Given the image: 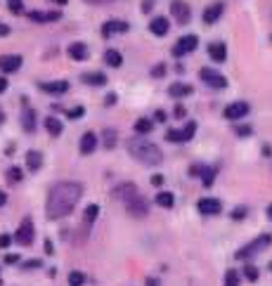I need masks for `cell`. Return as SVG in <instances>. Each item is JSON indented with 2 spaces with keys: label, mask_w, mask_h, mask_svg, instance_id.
<instances>
[{
  "label": "cell",
  "mask_w": 272,
  "mask_h": 286,
  "mask_svg": "<svg viewBox=\"0 0 272 286\" xmlns=\"http://www.w3.org/2000/svg\"><path fill=\"white\" fill-rule=\"evenodd\" d=\"M83 197V185L81 182H57L52 189H50V197H48V218L50 220H59L64 215H69L76 208V203Z\"/></svg>",
  "instance_id": "cell-1"
},
{
  "label": "cell",
  "mask_w": 272,
  "mask_h": 286,
  "mask_svg": "<svg viewBox=\"0 0 272 286\" xmlns=\"http://www.w3.org/2000/svg\"><path fill=\"white\" fill-rule=\"evenodd\" d=\"M128 151L135 161L145 163V166H156V163L163 161V154L161 149L156 144H152L145 137H130L128 140Z\"/></svg>",
  "instance_id": "cell-2"
},
{
  "label": "cell",
  "mask_w": 272,
  "mask_h": 286,
  "mask_svg": "<svg viewBox=\"0 0 272 286\" xmlns=\"http://www.w3.org/2000/svg\"><path fill=\"white\" fill-rule=\"evenodd\" d=\"M272 244V236L270 234H260V236H255L254 241H249V244H244L241 249L235 253L237 260H249L251 255H255V253H260V251H265L268 246Z\"/></svg>",
  "instance_id": "cell-3"
},
{
  "label": "cell",
  "mask_w": 272,
  "mask_h": 286,
  "mask_svg": "<svg viewBox=\"0 0 272 286\" xmlns=\"http://www.w3.org/2000/svg\"><path fill=\"white\" fill-rule=\"evenodd\" d=\"M126 203V211L133 218H147V213H149V203H147V199L137 192V194H133V197L128 199V201H123Z\"/></svg>",
  "instance_id": "cell-4"
},
{
  "label": "cell",
  "mask_w": 272,
  "mask_h": 286,
  "mask_svg": "<svg viewBox=\"0 0 272 286\" xmlns=\"http://www.w3.org/2000/svg\"><path fill=\"white\" fill-rule=\"evenodd\" d=\"M34 232H36V230H34V220H31V218H24L12 239H15L17 244H21V246H31V244H34Z\"/></svg>",
  "instance_id": "cell-5"
},
{
  "label": "cell",
  "mask_w": 272,
  "mask_h": 286,
  "mask_svg": "<svg viewBox=\"0 0 272 286\" xmlns=\"http://www.w3.org/2000/svg\"><path fill=\"white\" fill-rule=\"evenodd\" d=\"M170 15H173V19H175L180 26H185V24H189V19H192V10H189V5H187L185 0H173V2H170Z\"/></svg>",
  "instance_id": "cell-6"
},
{
  "label": "cell",
  "mask_w": 272,
  "mask_h": 286,
  "mask_svg": "<svg viewBox=\"0 0 272 286\" xmlns=\"http://www.w3.org/2000/svg\"><path fill=\"white\" fill-rule=\"evenodd\" d=\"M197 45H199V38L197 36H182L175 45H173V54L175 57H185V54H189L192 50H197Z\"/></svg>",
  "instance_id": "cell-7"
},
{
  "label": "cell",
  "mask_w": 272,
  "mask_h": 286,
  "mask_svg": "<svg viewBox=\"0 0 272 286\" xmlns=\"http://www.w3.org/2000/svg\"><path fill=\"white\" fill-rule=\"evenodd\" d=\"M199 76H201V81H204L206 85H211V88H225V85H227V78H225L222 73L208 69V67H206V69H201Z\"/></svg>",
  "instance_id": "cell-8"
},
{
  "label": "cell",
  "mask_w": 272,
  "mask_h": 286,
  "mask_svg": "<svg viewBox=\"0 0 272 286\" xmlns=\"http://www.w3.org/2000/svg\"><path fill=\"white\" fill-rule=\"evenodd\" d=\"M249 102H232L230 107H225L222 111V116L227 118V121H237V118H244L246 114H249Z\"/></svg>",
  "instance_id": "cell-9"
},
{
  "label": "cell",
  "mask_w": 272,
  "mask_h": 286,
  "mask_svg": "<svg viewBox=\"0 0 272 286\" xmlns=\"http://www.w3.org/2000/svg\"><path fill=\"white\" fill-rule=\"evenodd\" d=\"M128 31V21H121V19H109L102 24V36L109 38L114 34H126Z\"/></svg>",
  "instance_id": "cell-10"
},
{
  "label": "cell",
  "mask_w": 272,
  "mask_h": 286,
  "mask_svg": "<svg viewBox=\"0 0 272 286\" xmlns=\"http://www.w3.org/2000/svg\"><path fill=\"white\" fill-rule=\"evenodd\" d=\"M19 67H21V57L19 54H2L0 57V71L15 73L19 71Z\"/></svg>",
  "instance_id": "cell-11"
},
{
  "label": "cell",
  "mask_w": 272,
  "mask_h": 286,
  "mask_svg": "<svg viewBox=\"0 0 272 286\" xmlns=\"http://www.w3.org/2000/svg\"><path fill=\"white\" fill-rule=\"evenodd\" d=\"M29 19L36 21V24H50V21H59L62 12H43V10H34L29 12Z\"/></svg>",
  "instance_id": "cell-12"
},
{
  "label": "cell",
  "mask_w": 272,
  "mask_h": 286,
  "mask_svg": "<svg viewBox=\"0 0 272 286\" xmlns=\"http://www.w3.org/2000/svg\"><path fill=\"white\" fill-rule=\"evenodd\" d=\"M222 211V203L218 199H199V213L204 215H218Z\"/></svg>",
  "instance_id": "cell-13"
},
{
  "label": "cell",
  "mask_w": 272,
  "mask_h": 286,
  "mask_svg": "<svg viewBox=\"0 0 272 286\" xmlns=\"http://www.w3.org/2000/svg\"><path fill=\"white\" fill-rule=\"evenodd\" d=\"M140 189H137V185H133V182H123V185H119L116 189H114V199H119V201H128V199L133 197V194H137Z\"/></svg>",
  "instance_id": "cell-14"
},
{
  "label": "cell",
  "mask_w": 272,
  "mask_h": 286,
  "mask_svg": "<svg viewBox=\"0 0 272 286\" xmlns=\"http://www.w3.org/2000/svg\"><path fill=\"white\" fill-rule=\"evenodd\" d=\"M222 10H225V5L222 2H213V5H208L206 10H204V24H216L220 15H222Z\"/></svg>",
  "instance_id": "cell-15"
},
{
  "label": "cell",
  "mask_w": 272,
  "mask_h": 286,
  "mask_svg": "<svg viewBox=\"0 0 272 286\" xmlns=\"http://www.w3.org/2000/svg\"><path fill=\"white\" fill-rule=\"evenodd\" d=\"M95 149H97V135H95V133H85V135L81 137V154H83V156H90Z\"/></svg>",
  "instance_id": "cell-16"
},
{
  "label": "cell",
  "mask_w": 272,
  "mask_h": 286,
  "mask_svg": "<svg viewBox=\"0 0 272 286\" xmlns=\"http://www.w3.org/2000/svg\"><path fill=\"white\" fill-rule=\"evenodd\" d=\"M208 54H211L213 62L222 64V62L227 59V48H225V43H211V45H208Z\"/></svg>",
  "instance_id": "cell-17"
},
{
  "label": "cell",
  "mask_w": 272,
  "mask_h": 286,
  "mask_svg": "<svg viewBox=\"0 0 272 286\" xmlns=\"http://www.w3.org/2000/svg\"><path fill=\"white\" fill-rule=\"evenodd\" d=\"M168 29H170V24H168V19L166 17H154L152 19V24H149V31H152L154 36H166Z\"/></svg>",
  "instance_id": "cell-18"
},
{
  "label": "cell",
  "mask_w": 272,
  "mask_h": 286,
  "mask_svg": "<svg viewBox=\"0 0 272 286\" xmlns=\"http://www.w3.org/2000/svg\"><path fill=\"white\" fill-rule=\"evenodd\" d=\"M69 57L76 62H85L88 59V45L85 43H71L69 45Z\"/></svg>",
  "instance_id": "cell-19"
},
{
  "label": "cell",
  "mask_w": 272,
  "mask_h": 286,
  "mask_svg": "<svg viewBox=\"0 0 272 286\" xmlns=\"http://www.w3.org/2000/svg\"><path fill=\"white\" fill-rule=\"evenodd\" d=\"M21 128H24L26 133H34V130H36V111L31 107H26L24 114H21Z\"/></svg>",
  "instance_id": "cell-20"
},
{
  "label": "cell",
  "mask_w": 272,
  "mask_h": 286,
  "mask_svg": "<svg viewBox=\"0 0 272 286\" xmlns=\"http://www.w3.org/2000/svg\"><path fill=\"white\" fill-rule=\"evenodd\" d=\"M40 90L45 92H52V95H64L69 90V83L67 81H52V83H40Z\"/></svg>",
  "instance_id": "cell-21"
},
{
  "label": "cell",
  "mask_w": 272,
  "mask_h": 286,
  "mask_svg": "<svg viewBox=\"0 0 272 286\" xmlns=\"http://www.w3.org/2000/svg\"><path fill=\"white\" fill-rule=\"evenodd\" d=\"M168 95L175 97V100L187 97V95H192V85H187V83H173V85L168 88Z\"/></svg>",
  "instance_id": "cell-22"
},
{
  "label": "cell",
  "mask_w": 272,
  "mask_h": 286,
  "mask_svg": "<svg viewBox=\"0 0 272 286\" xmlns=\"http://www.w3.org/2000/svg\"><path fill=\"white\" fill-rule=\"evenodd\" d=\"M81 81L88 83V85H104V83H107V76L102 71H92V73H83Z\"/></svg>",
  "instance_id": "cell-23"
},
{
  "label": "cell",
  "mask_w": 272,
  "mask_h": 286,
  "mask_svg": "<svg viewBox=\"0 0 272 286\" xmlns=\"http://www.w3.org/2000/svg\"><path fill=\"white\" fill-rule=\"evenodd\" d=\"M45 128H48V133H50L52 137H59V135H62V130H64L62 121H59V118H54V116L45 118Z\"/></svg>",
  "instance_id": "cell-24"
},
{
  "label": "cell",
  "mask_w": 272,
  "mask_h": 286,
  "mask_svg": "<svg viewBox=\"0 0 272 286\" xmlns=\"http://www.w3.org/2000/svg\"><path fill=\"white\" fill-rule=\"evenodd\" d=\"M104 62H107L109 67L119 69V67L123 64V54L119 52V50H107V52H104Z\"/></svg>",
  "instance_id": "cell-25"
},
{
  "label": "cell",
  "mask_w": 272,
  "mask_h": 286,
  "mask_svg": "<svg viewBox=\"0 0 272 286\" xmlns=\"http://www.w3.org/2000/svg\"><path fill=\"white\" fill-rule=\"evenodd\" d=\"M26 166H29V170H38V168L43 166V154L31 149V151L26 154Z\"/></svg>",
  "instance_id": "cell-26"
},
{
  "label": "cell",
  "mask_w": 272,
  "mask_h": 286,
  "mask_svg": "<svg viewBox=\"0 0 272 286\" xmlns=\"http://www.w3.org/2000/svg\"><path fill=\"white\" fill-rule=\"evenodd\" d=\"M116 137H119V133H116L114 128H107V130L102 133V144H104L107 149H114V147H116Z\"/></svg>",
  "instance_id": "cell-27"
},
{
  "label": "cell",
  "mask_w": 272,
  "mask_h": 286,
  "mask_svg": "<svg viewBox=\"0 0 272 286\" xmlns=\"http://www.w3.org/2000/svg\"><path fill=\"white\" fill-rule=\"evenodd\" d=\"M154 201H156V206H161V208H170V206L175 203V197H173L170 192H159Z\"/></svg>",
  "instance_id": "cell-28"
},
{
  "label": "cell",
  "mask_w": 272,
  "mask_h": 286,
  "mask_svg": "<svg viewBox=\"0 0 272 286\" xmlns=\"http://www.w3.org/2000/svg\"><path fill=\"white\" fill-rule=\"evenodd\" d=\"M201 182H204V187H211L213 185V180H216V168H211V166H204L201 168Z\"/></svg>",
  "instance_id": "cell-29"
},
{
  "label": "cell",
  "mask_w": 272,
  "mask_h": 286,
  "mask_svg": "<svg viewBox=\"0 0 272 286\" xmlns=\"http://www.w3.org/2000/svg\"><path fill=\"white\" fill-rule=\"evenodd\" d=\"M152 128H154V121H149V118H137V121H135V133H137V135L152 133Z\"/></svg>",
  "instance_id": "cell-30"
},
{
  "label": "cell",
  "mask_w": 272,
  "mask_h": 286,
  "mask_svg": "<svg viewBox=\"0 0 272 286\" xmlns=\"http://www.w3.org/2000/svg\"><path fill=\"white\" fill-rule=\"evenodd\" d=\"M97 213H100V206H97V203H90V206L85 208V215H83V222H85V227H90L92 222H95Z\"/></svg>",
  "instance_id": "cell-31"
},
{
  "label": "cell",
  "mask_w": 272,
  "mask_h": 286,
  "mask_svg": "<svg viewBox=\"0 0 272 286\" xmlns=\"http://www.w3.org/2000/svg\"><path fill=\"white\" fill-rule=\"evenodd\" d=\"M194 133H197V123L194 121H189V123L185 125L180 130V135H182V142H187V140H192L194 137Z\"/></svg>",
  "instance_id": "cell-32"
},
{
  "label": "cell",
  "mask_w": 272,
  "mask_h": 286,
  "mask_svg": "<svg viewBox=\"0 0 272 286\" xmlns=\"http://www.w3.org/2000/svg\"><path fill=\"white\" fill-rule=\"evenodd\" d=\"M21 178H24V175H21V168H19V166H12V168L7 170V182L15 185V182H21Z\"/></svg>",
  "instance_id": "cell-33"
},
{
  "label": "cell",
  "mask_w": 272,
  "mask_h": 286,
  "mask_svg": "<svg viewBox=\"0 0 272 286\" xmlns=\"http://www.w3.org/2000/svg\"><path fill=\"white\" fill-rule=\"evenodd\" d=\"M7 7L12 15H24V0H7Z\"/></svg>",
  "instance_id": "cell-34"
},
{
  "label": "cell",
  "mask_w": 272,
  "mask_h": 286,
  "mask_svg": "<svg viewBox=\"0 0 272 286\" xmlns=\"http://www.w3.org/2000/svg\"><path fill=\"white\" fill-rule=\"evenodd\" d=\"M85 284V274L83 272H71L69 274V286H83Z\"/></svg>",
  "instance_id": "cell-35"
},
{
  "label": "cell",
  "mask_w": 272,
  "mask_h": 286,
  "mask_svg": "<svg viewBox=\"0 0 272 286\" xmlns=\"http://www.w3.org/2000/svg\"><path fill=\"white\" fill-rule=\"evenodd\" d=\"M225 286H239V272H237V269H227V274H225Z\"/></svg>",
  "instance_id": "cell-36"
},
{
  "label": "cell",
  "mask_w": 272,
  "mask_h": 286,
  "mask_svg": "<svg viewBox=\"0 0 272 286\" xmlns=\"http://www.w3.org/2000/svg\"><path fill=\"white\" fill-rule=\"evenodd\" d=\"M244 277H246L249 282H255V279H258V268H254V265H246V268H244Z\"/></svg>",
  "instance_id": "cell-37"
},
{
  "label": "cell",
  "mask_w": 272,
  "mask_h": 286,
  "mask_svg": "<svg viewBox=\"0 0 272 286\" xmlns=\"http://www.w3.org/2000/svg\"><path fill=\"white\" fill-rule=\"evenodd\" d=\"M166 140H168V142H182L180 130H168V133H166Z\"/></svg>",
  "instance_id": "cell-38"
},
{
  "label": "cell",
  "mask_w": 272,
  "mask_h": 286,
  "mask_svg": "<svg viewBox=\"0 0 272 286\" xmlns=\"http://www.w3.org/2000/svg\"><path fill=\"white\" fill-rule=\"evenodd\" d=\"M235 130H237V135H241V137H249V135L254 133V128H251V125H237Z\"/></svg>",
  "instance_id": "cell-39"
},
{
  "label": "cell",
  "mask_w": 272,
  "mask_h": 286,
  "mask_svg": "<svg viewBox=\"0 0 272 286\" xmlns=\"http://www.w3.org/2000/svg\"><path fill=\"white\" fill-rule=\"evenodd\" d=\"M83 114H85V109H83V107H73V109H69V111H67V116H69V118H81Z\"/></svg>",
  "instance_id": "cell-40"
},
{
  "label": "cell",
  "mask_w": 272,
  "mask_h": 286,
  "mask_svg": "<svg viewBox=\"0 0 272 286\" xmlns=\"http://www.w3.org/2000/svg\"><path fill=\"white\" fill-rule=\"evenodd\" d=\"M201 168H204L201 163H194V166H189V175H192V178H199V175H201Z\"/></svg>",
  "instance_id": "cell-41"
},
{
  "label": "cell",
  "mask_w": 272,
  "mask_h": 286,
  "mask_svg": "<svg viewBox=\"0 0 272 286\" xmlns=\"http://www.w3.org/2000/svg\"><path fill=\"white\" fill-rule=\"evenodd\" d=\"M10 244H12V236H10V234H2V236H0V249H7Z\"/></svg>",
  "instance_id": "cell-42"
},
{
  "label": "cell",
  "mask_w": 272,
  "mask_h": 286,
  "mask_svg": "<svg viewBox=\"0 0 272 286\" xmlns=\"http://www.w3.org/2000/svg\"><path fill=\"white\" fill-rule=\"evenodd\" d=\"M163 73H166V67H163V64H159V67L152 69V76H154V78H161Z\"/></svg>",
  "instance_id": "cell-43"
},
{
  "label": "cell",
  "mask_w": 272,
  "mask_h": 286,
  "mask_svg": "<svg viewBox=\"0 0 272 286\" xmlns=\"http://www.w3.org/2000/svg\"><path fill=\"white\" fill-rule=\"evenodd\" d=\"M244 215H246V208H244V206H239V208H235V211H232V218H235V220H241Z\"/></svg>",
  "instance_id": "cell-44"
},
{
  "label": "cell",
  "mask_w": 272,
  "mask_h": 286,
  "mask_svg": "<svg viewBox=\"0 0 272 286\" xmlns=\"http://www.w3.org/2000/svg\"><path fill=\"white\" fill-rule=\"evenodd\" d=\"M154 121H156V123H163V121H166V111H163V109H156V111H154Z\"/></svg>",
  "instance_id": "cell-45"
},
{
  "label": "cell",
  "mask_w": 272,
  "mask_h": 286,
  "mask_svg": "<svg viewBox=\"0 0 272 286\" xmlns=\"http://www.w3.org/2000/svg\"><path fill=\"white\" fill-rule=\"evenodd\" d=\"M24 269H34V268H40V260H26L24 265H21Z\"/></svg>",
  "instance_id": "cell-46"
},
{
  "label": "cell",
  "mask_w": 272,
  "mask_h": 286,
  "mask_svg": "<svg viewBox=\"0 0 272 286\" xmlns=\"http://www.w3.org/2000/svg\"><path fill=\"white\" fill-rule=\"evenodd\" d=\"M152 185H154V187H161V185H163V175H152Z\"/></svg>",
  "instance_id": "cell-47"
},
{
  "label": "cell",
  "mask_w": 272,
  "mask_h": 286,
  "mask_svg": "<svg viewBox=\"0 0 272 286\" xmlns=\"http://www.w3.org/2000/svg\"><path fill=\"white\" fill-rule=\"evenodd\" d=\"M173 116L182 118V116H185V107H182V104H178V107H175V111H173Z\"/></svg>",
  "instance_id": "cell-48"
},
{
  "label": "cell",
  "mask_w": 272,
  "mask_h": 286,
  "mask_svg": "<svg viewBox=\"0 0 272 286\" xmlns=\"http://www.w3.org/2000/svg\"><path fill=\"white\" fill-rule=\"evenodd\" d=\"M104 104H107V107H111V104H116V95H114V92H111V95H107Z\"/></svg>",
  "instance_id": "cell-49"
},
{
  "label": "cell",
  "mask_w": 272,
  "mask_h": 286,
  "mask_svg": "<svg viewBox=\"0 0 272 286\" xmlns=\"http://www.w3.org/2000/svg\"><path fill=\"white\" fill-rule=\"evenodd\" d=\"M0 36H10V26L0 21Z\"/></svg>",
  "instance_id": "cell-50"
},
{
  "label": "cell",
  "mask_w": 272,
  "mask_h": 286,
  "mask_svg": "<svg viewBox=\"0 0 272 286\" xmlns=\"http://www.w3.org/2000/svg\"><path fill=\"white\" fill-rule=\"evenodd\" d=\"M88 5H107V2H114V0H85Z\"/></svg>",
  "instance_id": "cell-51"
},
{
  "label": "cell",
  "mask_w": 272,
  "mask_h": 286,
  "mask_svg": "<svg viewBox=\"0 0 272 286\" xmlns=\"http://www.w3.org/2000/svg\"><path fill=\"white\" fill-rule=\"evenodd\" d=\"M5 263H10V265H12V263H19V255H5Z\"/></svg>",
  "instance_id": "cell-52"
},
{
  "label": "cell",
  "mask_w": 272,
  "mask_h": 286,
  "mask_svg": "<svg viewBox=\"0 0 272 286\" xmlns=\"http://www.w3.org/2000/svg\"><path fill=\"white\" fill-rule=\"evenodd\" d=\"M147 286H159V279H154V277H147Z\"/></svg>",
  "instance_id": "cell-53"
},
{
  "label": "cell",
  "mask_w": 272,
  "mask_h": 286,
  "mask_svg": "<svg viewBox=\"0 0 272 286\" xmlns=\"http://www.w3.org/2000/svg\"><path fill=\"white\" fill-rule=\"evenodd\" d=\"M45 253H50V255H52V253H54V251H52V241H50V239L45 241Z\"/></svg>",
  "instance_id": "cell-54"
},
{
  "label": "cell",
  "mask_w": 272,
  "mask_h": 286,
  "mask_svg": "<svg viewBox=\"0 0 272 286\" xmlns=\"http://www.w3.org/2000/svg\"><path fill=\"white\" fill-rule=\"evenodd\" d=\"M152 5H154L152 0H145V2H142V10H145V12H149V10H152Z\"/></svg>",
  "instance_id": "cell-55"
},
{
  "label": "cell",
  "mask_w": 272,
  "mask_h": 286,
  "mask_svg": "<svg viewBox=\"0 0 272 286\" xmlns=\"http://www.w3.org/2000/svg\"><path fill=\"white\" fill-rule=\"evenodd\" d=\"M7 90V81L5 78H0V92H5Z\"/></svg>",
  "instance_id": "cell-56"
},
{
  "label": "cell",
  "mask_w": 272,
  "mask_h": 286,
  "mask_svg": "<svg viewBox=\"0 0 272 286\" xmlns=\"http://www.w3.org/2000/svg\"><path fill=\"white\" fill-rule=\"evenodd\" d=\"M5 201H7V194H5V192H0V206H5Z\"/></svg>",
  "instance_id": "cell-57"
},
{
  "label": "cell",
  "mask_w": 272,
  "mask_h": 286,
  "mask_svg": "<svg viewBox=\"0 0 272 286\" xmlns=\"http://www.w3.org/2000/svg\"><path fill=\"white\" fill-rule=\"evenodd\" d=\"M50 2H54V5H67L69 0H50Z\"/></svg>",
  "instance_id": "cell-58"
},
{
  "label": "cell",
  "mask_w": 272,
  "mask_h": 286,
  "mask_svg": "<svg viewBox=\"0 0 272 286\" xmlns=\"http://www.w3.org/2000/svg\"><path fill=\"white\" fill-rule=\"evenodd\" d=\"M268 218H270V220H272V203H270V206H268Z\"/></svg>",
  "instance_id": "cell-59"
},
{
  "label": "cell",
  "mask_w": 272,
  "mask_h": 286,
  "mask_svg": "<svg viewBox=\"0 0 272 286\" xmlns=\"http://www.w3.org/2000/svg\"><path fill=\"white\" fill-rule=\"evenodd\" d=\"M270 269H272V263H270Z\"/></svg>",
  "instance_id": "cell-60"
}]
</instances>
